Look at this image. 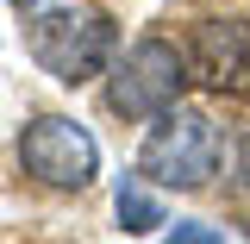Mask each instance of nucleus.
Here are the masks:
<instances>
[{
	"label": "nucleus",
	"mask_w": 250,
	"mask_h": 244,
	"mask_svg": "<svg viewBox=\"0 0 250 244\" xmlns=\"http://www.w3.org/2000/svg\"><path fill=\"white\" fill-rule=\"evenodd\" d=\"M25 50L50 82L82 88L113 63V19L75 0H38L25 6Z\"/></svg>",
	"instance_id": "1"
},
{
	"label": "nucleus",
	"mask_w": 250,
	"mask_h": 244,
	"mask_svg": "<svg viewBox=\"0 0 250 244\" xmlns=\"http://www.w3.org/2000/svg\"><path fill=\"white\" fill-rule=\"evenodd\" d=\"M219 156H225V138L200 107H163L144 151H138V176H150L156 188L194 194V188H207L219 176Z\"/></svg>",
	"instance_id": "2"
},
{
	"label": "nucleus",
	"mask_w": 250,
	"mask_h": 244,
	"mask_svg": "<svg viewBox=\"0 0 250 244\" xmlns=\"http://www.w3.org/2000/svg\"><path fill=\"white\" fill-rule=\"evenodd\" d=\"M188 50H175L169 38H138L119 63H113V82H106V107L119 119H156L163 107H175L188 88Z\"/></svg>",
	"instance_id": "3"
},
{
	"label": "nucleus",
	"mask_w": 250,
	"mask_h": 244,
	"mask_svg": "<svg viewBox=\"0 0 250 244\" xmlns=\"http://www.w3.org/2000/svg\"><path fill=\"white\" fill-rule=\"evenodd\" d=\"M19 169L44 188H88L100 176V144H94L88 125H75L69 113H38V119L19 132Z\"/></svg>",
	"instance_id": "4"
},
{
	"label": "nucleus",
	"mask_w": 250,
	"mask_h": 244,
	"mask_svg": "<svg viewBox=\"0 0 250 244\" xmlns=\"http://www.w3.org/2000/svg\"><path fill=\"white\" fill-rule=\"evenodd\" d=\"M188 69L213 94H250V25L244 19H200L188 38Z\"/></svg>",
	"instance_id": "5"
},
{
	"label": "nucleus",
	"mask_w": 250,
	"mask_h": 244,
	"mask_svg": "<svg viewBox=\"0 0 250 244\" xmlns=\"http://www.w3.org/2000/svg\"><path fill=\"white\" fill-rule=\"evenodd\" d=\"M156 225H163V207L138 188V176H125V182H119V232L138 238V232H156Z\"/></svg>",
	"instance_id": "6"
},
{
	"label": "nucleus",
	"mask_w": 250,
	"mask_h": 244,
	"mask_svg": "<svg viewBox=\"0 0 250 244\" xmlns=\"http://www.w3.org/2000/svg\"><path fill=\"white\" fill-rule=\"evenodd\" d=\"M169 238H188V244H219L225 232H219V225H200V219H182V225H169Z\"/></svg>",
	"instance_id": "7"
},
{
	"label": "nucleus",
	"mask_w": 250,
	"mask_h": 244,
	"mask_svg": "<svg viewBox=\"0 0 250 244\" xmlns=\"http://www.w3.org/2000/svg\"><path fill=\"white\" fill-rule=\"evenodd\" d=\"M238 188H244V194H250V132H244V138H238Z\"/></svg>",
	"instance_id": "8"
},
{
	"label": "nucleus",
	"mask_w": 250,
	"mask_h": 244,
	"mask_svg": "<svg viewBox=\"0 0 250 244\" xmlns=\"http://www.w3.org/2000/svg\"><path fill=\"white\" fill-rule=\"evenodd\" d=\"M19 6H38V0H19Z\"/></svg>",
	"instance_id": "9"
}]
</instances>
